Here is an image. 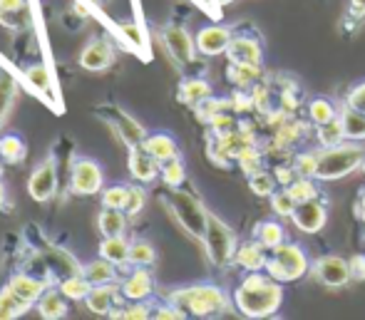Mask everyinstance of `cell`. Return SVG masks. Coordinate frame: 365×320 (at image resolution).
<instances>
[{"instance_id":"obj_1","label":"cell","mask_w":365,"mask_h":320,"mask_svg":"<svg viewBox=\"0 0 365 320\" xmlns=\"http://www.w3.org/2000/svg\"><path fill=\"white\" fill-rule=\"evenodd\" d=\"M234 306L246 318H271L284 306V283L266 271H251L234 291Z\"/></svg>"},{"instance_id":"obj_2","label":"cell","mask_w":365,"mask_h":320,"mask_svg":"<svg viewBox=\"0 0 365 320\" xmlns=\"http://www.w3.org/2000/svg\"><path fill=\"white\" fill-rule=\"evenodd\" d=\"M169 303L182 308L187 316H199V318H212L219 316L229 308L226 293L214 283H197V286L179 288V291L169 293Z\"/></svg>"},{"instance_id":"obj_3","label":"cell","mask_w":365,"mask_h":320,"mask_svg":"<svg viewBox=\"0 0 365 320\" xmlns=\"http://www.w3.org/2000/svg\"><path fill=\"white\" fill-rule=\"evenodd\" d=\"M365 152L356 142H341L336 147H323L318 152V182H336V179L351 177L363 167Z\"/></svg>"},{"instance_id":"obj_4","label":"cell","mask_w":365,"mask_h":320,"mask_svg":"<svg viewBox=\"0 0 365 320\" xmlns=\"http://www.w3.org/2000/svg\"><path fill=\"white\" fill-rule=\"evenodd\" d=\"M308 268H311V263H308L306 251L298 244H286V241L271 249V256L266 261V273L281 283L298 281L301 276H306Z\"/></svg>"},{"instance_id":"obj_5","label":"cell","mask_w":365,"mask_h":320,"mask_svg":"<svg viewBox=\"0 0 365 320\" xmlns=\"http://www.w3.org/2000/svg\"><path fill=\"white\" fill-rule=\"evenodd\" d=\"M167 206L172 211V216L179 221L184 231L194 239H202L204 241V234H207V221H209V211L194 199L192 194H184L179 189H174L167 199Z\"/></svg>"},{"instance_id":"obj_6","label":"cell","mask_w":365,"mask_h":320,"mask_svg":"<svg viewBox=\"0 0 365 320\" xmlns=\"http://www.w3.org/2000/svg\"><path fill=\"white\" fill-rule=\"evenodd\" d=\"M204 246H207L209 261L217 268H226L229 263H234L236 256V234L231 231V226H226L219 216L209 214L207 221V234H204Z\"/></svg>"},{"instance_id":"obj_7","label":"cell","mask_w":365,"mask_h":320,"mask_svg":"<svg viewBox=\"0 0 365 320\" xmlns=\"http://www.w3.org/2000/svg\"><path fill=\"white\" fill-rule=\"evenodd\" d=\"M95 112H97V117H100L102 122H107V125L115 129L117 137L122 139V144H125L127 149L140 147V144L147 139V129L142 127L140 122H137L132 115H127V112L122 110V107L105 102V105H97Z\"/></svg>"},{"instance_id":"obj_8","label":"cell","mask_w":365,"mask_h":320,"mask_svg":"<svg viewBox=\"0 0 365 320\" xmlns=\"http://www.w3.org/2000/svg\"><path fill=\"white\" fill-rule=\"evenodd\" d=\"M159 40H162L164 50H167V55L179 70H187V67L197 63V43L182 25H164L162 33H159Z\"/></svg>"},{"instance_id":"obj_9","label":"cell","mask_w":365,"mask_h":320,"mask_svg":"<svg viewBox=\"0 0 365 320\" xmlns=\"http://www.w3.org/2000/svg\"><path fill=\"white\" fill-rule=\"evenodd\" d=\"M58 174H60V159L55 154H50L45 162H40L38 167L33 169L28 179V194L33 201L38 204H45L50 201L58 192Z\"/></svg>"},{"instance_id":"obj_10","label":"cell","mask_w":365,"mask_h":320,"mask_svg":"<svg viewBox=\"0 0 365 320\" xmlns=\"http://www.w3.org/2000/svg\"><path fill=\"white\" fill-rule=\"evenodd\" d=\"M102 184H105V174H102V167L95 159H73V167H70V192L75 196H92L102 192Z\"/></svg>"},{"instance_id":"obj_11","label":"cell","mask_w":365,"mask_h":320,"mask_svg":"<svg viewBox=\"0 0 365 320\" xmlns=\"http://www.w3.org/2000/svg\"><path fill=\"white\" fill-rule=\"evenodd\" d=\"M311 271L316 281L326 288H343L353 281L351 261H346L343 256H321L311 266Z\"/></svg>"},{"instance_id":"obj_12","label":"cell","mask_w":365,"mask_h":320,"mask_svg":"<svg viewBox=\"0 0 365 320\" xmlns=\"http://www.w3.org/2000/svg\"><path fill=\"white\" fill-rule=\"evenodd\" d=\"M291 221L303 234H318V231H323V226H326V221H328V209H326V204H321L318 199L298 201Z\"/></svg>"},{"instance_id":"obj_13","label":"cell","mask_w":365,"mask_h":320,"mask_svg":"<svg viewBox=\"0 0 365 320\" xmlns=\"http://www.w3.org/2000/svg\"><path fill=\"white\" fill-rule=\"evenodd\" d=\"M231 38H234V33L229 28H224V25H207V28H202L194 35V43H197L199 55L217 58V55H226Z\"/></svg>"},{"instance_id":"obj_14","label":"cell","mask_w":365,"mask_h":320,"mask_svg":"<svg viewBox=\"0 0 365 320\" xmlns=\"http://www.w3.org/2000/svg\"><path fill=\"white\" fill-rule=\"evenodd\" d=\"M77 63H80L82 70H87V72H102L115 63V48H112V43L105 38L90 40V43L82 48Z\"/></svg>"},{"instance_id":"obj_15","label":"cell","mask_w":365,"mask_h":320,"mask_svg":"<svg viewBox=\"0 0 365 320\" xmlns=\"http://www.w3.org/2000/svg\"><path fill=\"white\" fill-rule=\"evenodd\" d=\"M127 169H130L132 179L140 184H149L159 177V162L147 152L145 147H132L130 157H127Z\"/></svg>"},{"instance_id":"obj_16","label":"cell","mask_w":365,"mask_h":320,"mask_svg":"<svg viewBox=\"0 0 365 320\" xmlns=\"http://www.w3.org/2000/svg\"><path fill=\"white\" fill-rule=\"evenodd\" d=\"M120 291L127 301H147L154 291V278L147 271V266H135V271L122 281Z\"/></svg>"},{"instance_id":"obj_17","label":"cell","mask_w":365,"mask_h":320,"mask_svg":"<svg viewBox=\"0 0 365 320\" xmlns=\"http://www.w3.org/2000/svg\"><path fill=\"white\" fill-rule=\"evenodd\" d=\"M229 63L239 65H261V43L251 35H234L226 50Z\"/></svg>"},{"instance_id":"obj_18","label":"cell","mask_w":365,"mask_h":320,"mask_svg":"<svg viewBox=\"0 0 365 320\" xmlns=\"http://www.w3.org/2000/svg\"><path fill=\"white\" fill-rule=\"evenodd\" d=\"M18 80L15 72L0 60V129L8 125V117L18 100Z\"/></svg>"},{"instance_id":"obj_19","label":"cell","mask_w":365,"mask_h":320,"mask_svg":"<svg viewBox=\"0 0 365 320\" xmlns=\"http://www.w3.org/2000/svg\"><path fill=\"white\" fill-rule=\"evenodd\" d=\"M20 80L28 85L30 92L40 95V100H45L48 105H55L53 102V77H50L48 67L43 63H35V65H28L20 75Z\"/></svg>"},{"instance_id":"obj_20","label":"cell","mask_w":365,"mask_h":320,"mask_svg":"<svg viewBox=\"0 0 365 320\" xmlns=\"http://www.w3.org/2000/svg\"><path fill=\"white\" fill-rule=\"evenodd\" d=\"M38 306V313L40 318L45 320H60L68 316L70 311V298L65 296L63 291H60L58 286H48L45 288V293L40 296V301L35 303Z\"/></svg>"},{"instance_id":"obj_21","label":"cell","mask_w":365,"mask_h":320,"mask_svg":"<svg viewBox=\"0 0 365 320\" xmlns=\"http://www.w3.org/2000/svg\"><path fill=\"white\" fill-rule=\"evenodd\" d=\"M8 286L13 288V293L18 298H23V301H28V303H33V306H35V303L40 301V296L45 293V288H48V283H45L43 278L33 276V273L18 271V273H13V276H10Z\"/></svg>"},{"instance_id":"obj_22","label":"cell","mask_w":365,"mask_h":320,"mask_svg":"<svg viewBox=\"0 0 365 320\" xmlns=\"http://www.w3.org/2000/svg\"><path fill=\"white\" fill-rule=\"evenodd\" d=\"M266 246L259 244L256 239L246 241V244H241L239 249H236V256H234V263L239 268H244L246 273L251 271H266V261H269V256H266Z\"/></svg>"},{"instance_id":"obj_23","label":"cell","mask_w":365,"mask_h":320,"mask_svg":"<svg viewBox=\"0 0 365 320\" xmlns=\"http://www.w3.org/2000/svg\"><path fill=\"white\" fill-rule=\"evenodd\" d=\"M120 293L112 283H105V286H92L90 296L85 298L87 308H90L95 316H110L112 311L120 303Z\"/></svg>"},{"instance_id":"obj_24","label":"cell","mask_w":365,"mask_h":320,"mask_svg":"<svg viewBox=\"0 0 365 320\" xmlns=\"http://www.w3.org/2000/svg\"><path fill=\"white\" fill-rule=\"evenodd\" d=\"M142 147L147 149L149 154H152L154 159H157L159 164L167 162V159H174L179 157V147L177 142H174L172 134L167 132H154V134H147V139L142 142Z\"/></svg>"},{"instance_id":"obj_25","label":"cell","mask_w":365,"mask_h":320,"mask_svg":"<svg viewBox=\"0 0 365 320\" xmlns=\"http://www.w3.org/2000/svg\"><path fill=\"white\" fill-rule=\"evenodd\" d=\"M97 254L102 258H107L110 263H115L117 268L127 266V263H130V241H127L125 236H105V239L100 241Z\"/></svg>"},{"instance_id":"obj_26","label":"cell","mask_w":365,"mask_h":320,"mask_svg":"<svg viewBox=\"0 0 365 320\" xmlns=\"http://www.w3.org/2000/svg\"><path fill=\"white\" fill-rule=\"evenodd\" d=\"M177 95H179V102H184V105H189V107H197L199 102L212 97V85H209L207 80H202V77H187V80L179 85Z\"/></svg>"},{"instance_id":"obj_27","label":"cell","mask_w":365,"mask_h":320,"mask_svg":"<svg viewBox=\"0 0 365 320\" xmlns=\"http://www.w3.org/2000/svg\"><path fill=\"white\" fill-rule=\"evenodd\" d=\"M97 229L102 236H122L127 229V211L102 206L100 216H97Z\"/></svg>"},{"instance_id":"obj_28","label":"cell","mask_w":365,"mask_h":320,"mask_svg":"<svg viewBox=\"0 0 365 320\" xmlns=\"http://www.w3.org/2000/svg\"><path fill=\"white\" fill-rule=\"evenodd\" d=\"M251 236H254L259 244H264L266 249H276L279 244H284L286 241V231L284 226L279 224V221L274 219H266V221H259V224L254 226V231H251Z\"/></svg>"},{"instance_id":"obj_29","label":"cell","mask_w":365,"mask_h":320,"mask_svg":"<svg viewBox=\"0 0 365 320\" xmlns=\"http://www.w3.org/2000/svg\"><path fill=\"white\" fill-rule=\"evenodd\" d=\"M82 273L90 278L92 286H105V283L117 281V266L102 256L95 258V261H90V263H85V266H82Z\"/></svg>"},{"instance_id":"obj_30","label":"cell","mask_w":365,"mask_h":320,"mask_svg":"<svg viewBox=\"0 0 365 320\" xmlns=\"http://www.w3.org/2000/svg\"><path fill=\"white\" fill-rule=\"evenodd\" d=\"M338 117H341V122H343L346 139H351V142H365V115L363 112H356L348 105H343L341 110H338Z\"/></svg>"},{"instance_id":"obj_31","label":"cell","mask_w":365,"mask_h":320,"mask_svg":"<svg viewBox=\"0 0 365 320\" xmlns=\"http://www.w3.org/2000/svg\"><path fill=\"white\" fill-rule=\"evenodd\" d=\"M30 308H33V303H28V301H23V298H18L10 286L0 288V320L20 318L23 313H28Z\"/></svg>"},{"instance_id":"obj_32","label":"cell","mask_w":365,"mask_h":320,"mask_svg":"<svg viewBox=\"0 0 365 320\" xmlns=\"http://www.w3.org/2000/svg\"><path fill=\"white\" fill-rule=\"evenodd\" d=\"M25 157H28V147L25 142L18 137V134H3L0 137V159L5 164H23Z\"/></svg>"},{"instance_id":"obj_33","label":"cell","mask_w":365,"mask_h":320,"mask_svg":"<svg viewBox=\"0 0 365 320\" xmlns=\"http://www.w3.org/2000/svg\"><path fill=\"white\" fill-rule=\"evenodd\" d=\"M58 288L70 298V301H85L92 291V283L85 273H73V276H65L63 281L58 283Z\"/></svg>"},{"instance_id":"obj_34","label":"cell","mask_w":365,"mask_h":320,"mask_svg":"<svg viewBox=\"0 0 365 320\" xmlns=\"http://www.w3.org/2000/svg\"><path fill=\"white\" fill-rule=\"evenodd\" d=\"M159 177L162 182L167 184L169 189H179L187 179V167H184L182 157H174V159H167V162L159 164Z\"/></svg>"},{"instance_id":"obj_35","label":"cell","mask_w":365,"mask_h":320,"mask_svg":"<svg viewBox=\"0 0 365 320\" xmlns=\"http://www.w3.org/2000/svg\"><path fill=\"white\" fill-rule=\"evenodd\" d=\"M269 199H271V211H274L276 216H281V219H291L293 211H296V206H298L296 196L291 194L289 187H279Z\"/></svg>"},{"instance_id":"obj_36","label":"cell","mask_w":365,"mask_h":320,"mask_svg":"<svg viewBox=\"0 0 365 320\" xmlns=\"http://www.w3.org/2000/svg\"><path fill=\"white\" fill-rule=\"evenodd\" d=\"M308 117H311L313 125L321 127V125H326V122L336 120L338 110L331 100H326V97H316V100L308 102Z\"/></svg>"},{"instance_id":"obj_37","label":"cell","mask_w":365,"mask_h":320,"mask_svg":"<svg viewBox=\"0 0 365 320\" xmlns=\"http://www.w3.org/2000/svg\"><path fill=\"white\" fill-rule=\"evenodd\" d=\"M261 75V65H239V63H229V80L234 82L236 87L246 90L251 87Z\"/></svg>"},{"instance_id":"obj_38","label":"cell","mask_w":365,"mask_h":320,"mask_svg":"<svg viewBox=\"0 0 365 320\" xmlns=\"http://www.w3.org/2000/svg\"><path fill=\"white\" fill-rule=\"evenodd\" d=\"M318 142H321V147H336V144L346 142V132H343L341 117H336V120L318 127Z\"/></svg>"},{"instance_id":"obj_39","label":"cell","mask_w":365,"mask_h":320,"mask_svg":"<svg viewBox=\"0 0 365 320\" xmlns=\"http://www.w3.org/2000/svg\"><path fill=\"white\" fill-rule=\"evenodd\" d=\"M249 187L256 196H271L276 189H279V179H276V174L261 169V172H256L249 177Z\"/></svg>"},{"instance_id":"obj_40","label":"cell","mask_w":365,"mask_h":320,"mask_svg":"<svg viewBox=\"0 0 365 320\" xmlns=\"http://www.w3.org/2000/svg\"><path fill=\"white\" fill-rule=\"evenodd\" d=\"M130 189L125 184H112V187L102 189V206L107 209H127V201H130Z\"/></svg>"},{"instance_id":"obj_41","label":"cell","mask_w":365,"mask_h":320,"mask_svg":"<svg viewBox=\"0 0 365 320\" xmlns=\"http://www.w3.org/2000/svg\"><path fill=\"white\" fill-rule=\"evenodd\" d=\"M154 311L147 306L145 301H132V306H122V308H115L107 318H117V320H145V318H152Z\"/></svg>"},{"instance_id":"obj_42","label":"cell","mask_w":365,"mask_h":320,"mask_svg":"<svg viewBox=\"0 0 365 320\" xmlns=\"http://www.w3.org/2000/svg\"><path fill=\"white\" fill-rule=\"evenodd\" d=\"M157 261V251L149 241H132L130 244V263L132 266H152Z\"/></svg>"},{"instance_id":"obj_43","label":"cell","mask_w":365,"mask_h":320,"mask_svg":"<svg viewBox=\"0 0 365 320\" xmlns=\"http://www.w3.org/2000/svg\"><path fill=\"white\" fill-rule=\"evenodd\" d=\"M293 169H296L298 177L316 179L318 177V152H303L293 159Z\"/></svg>"},{"instance_id":"obj_44","label":"cell","mask_w":365,"mask_h":320,"mask_svg":"<svg viewBox=\"0 0 365 320\" xmlns=\"http://www.w3.org/2000/svg\"><path fill=\"white\" fill-rule=\"evenodd\" d=\"M239 167L244 169L246 177H251V174H256V172H261V169H264V157H261V154L256 152L254 144H249V147L241 149V154H239Z\"/></svg>"},{"instance_id":"obj_45","label":"cell","mask_w":365,"mask_h":320,"mask_svg":"<svg viewBox=\"0 0 365 320\" xmlns=\"http://www.w3.org/2000/svg\"><path fill=\"white\" fill-rule=\"evenodd\" d=\"M289 189H291V194L296 196V201H311L321 196L316 187V179H308V177H298Z\"/></svg>"},{"instance_id":"obj_46","label":"cell","mask_w":365,"mask_h":320,"mask_svg":"<svg viewBox=\"0 0 365 320\" xmlns=\"http://www.w3.org/2000/svg\"><path fill=\"white\" fill-rule=\"evenodd\" d=\"M0 25L8 30H25L30 25V18H28V8L25 10H15V13H10V10H0Z\"/></svg>"},{"instance_id":"obj_47","label":"cell","mask_w":365,"mask_h":320,"mask_svg":"<svg viewBox=\"0 0 365 320\" xmlns=\"http://www.w3.org/2000/svg\"><path fill=\"white\" fill-rule=\"evenodd\" d=\"M346 105L356 112H363L365 115V80L363 82H356V85L348 90L346 95Z\"/></svg>"},{"instance_id":"obj_48","label":"cell","mask_w":365,"mask_h":320,"mask_svg":"<svg viewBox=\"0 0 365 320\" xmlns=\"http://www.w3.org/2000/svg\"><path fill=\"white\" fill-rule=\"evenodd\" d=\"M145 204H147V194H145V189L142 187H132L130 189V201H127V216H137L142 209H145Z\"/></svg>"},{"instance_id":"obj_49","label":"cell","mask_w":365,"mask_h":320,"mask_svg":"<svg viewBox=\"0 0 365 320\" xmlns=\"http://www.w3.org/2000/svg\"><path fill=\"white\" fill-rule=\"evenodd\" d=\"M152 318H157V320H182V318H187V313H184L179 306H174V303H167V306L157 308Z\"/></svg>"},{"instance_id":"obj_50","label":"cell","mask_w":365,"mask_h":320,"mask_svg":"<svg viewBox=\"0 0 365 320\" xmlns=\"http://www.w3.org/2000/svg\"><path fill=\"white\" fill-rule=\"evenodd\" d=\"M209 125H212V129L217 134H224V132H231V129L236 127V120L231 115H226V112H219V115L212 117V122H209Z\"/></svg>"},{"instance_id":"obj_51","label":"cell","mask_w":365,"mask_h":320,"mask_svg":"<svg viewBox=\"0 0 365 320\" xmlns=\"http://www.w3.org/2000/svg\"><path fill=\"white\" fill-rule=\"evenodd\" d=\"M306 132V127L301 125H284L279 132V144H284V147H289V144H293L298 139V134Z\"/></svg>"},{"instance_id":"obj_52","label":"cell","mask_w":365,"mask_h":320,"mask_svg":"<svg viewBox=\"0 0 365 320\" xmlns=\"http://www.w3.org/2000/svg\"><path fill=\"white\" fill-rule=\"evenodd\" d=\"M274 174H276V179H279V187H291V184L298 179L293 164H291V167H281V164H279V167L274 169Z\"/></svg>"},{"instance_id":"obj_53","label":"cell","mask_w":365,"mask_h":320,"mask_svg":"<svg viewBox=\"0 0 365 320\" xmlns=\"http://www.w3.org/2000/svg\"><path fill=\"white\" fill-rule=\"evenodd\" d=\"M351 271H353V278L365 281V256H353L351 258Z\"/></svg>"},{"instance_id":"obj_54","label":"cell","mask_w":365,"mask_h":320,"mask_svg":"<svg viewBox=\"0 0 365 320\" xmlns=\"http://www.w3.org/2000/svg\"><path fill=\"white\" fill-rule=\"evenodd\" d=\"M25 8H28V0H0V10L15 13V10H25Z\"/></svg>"},{"instance_id":"obj_55","label":"cell","mask_w":365,"mask_h":320,"mask_svg":"<svg viewBox=\"0 0 365 320\" xmlns=\"http://www.w3.org/2000/svg\"><path fill=\"white\" fill-rule=\"evenodd\" d=\"M351 10L356 15H365V0H351Z\"/></svg>"},{"instance_id":"obj_56","label":"cell","mask_w":365,"mask_h":320,"mask_svg":"<svg viewBox=\"0 0 365 320\" xmlns=\"http://www.w3.org/2000/svg\"><path fill=\"white\" fill-rule=\"evenodd\" d=\"M5 201H8V192H5V184L0 182V209H5Z\"/></svg>"},{"instance_id":"obj_57","label":"cell","mask_w":365,"mask_h":320,"mask_svg":"<svg viewBox=\"0 0 365 320\" xmlns=\"http://www.w3.org/2000/svg\"><path fill=\"white\" fill-rule=\"evenodd\" d=\"M361 206H363V214H365V189L361 192Z\"/></svg>"},{"instance_id":"obj_58","label":"cell","mask_w":365,"mask_h":320,"mask_svg":"<svg viewBox=\"0 0 365 320\" xmlns=\"http://www.w3.org/2000/svg\"><path fill=\"white\" fill-rule=\"evenodd\" d=\"M219 5H229V3H234V0H217Z\"/></svg>"},{"instance_id":"obj_59","label":"cell","mask_w":365,"mask_h":320,"mask_svg":"<svg viewBox=\"0 0 365 320\" xmlns=\"http://www.w3.org/2000/svg\"><path fill=\"white\" fill-rule=\"evenodd\" d=\"M361 169H363V174H365V159H363V167Z\"/></svg>"}]
</instances>
